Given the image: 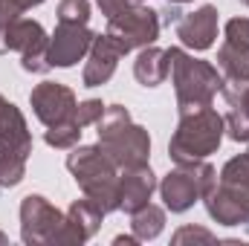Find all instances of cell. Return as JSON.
<instances>
[{
  "label": "cell",
  "instance_id": "1",
  "mask_svg": "<svg viewBox=\"0 0 249 246\" xmlns=\"http://www.w3.org/2000/svg\"><path fill=\"white\" fill-rule=\"evenodd\" d=\"M67 171L78 183L81 194L105 214L119 211V168L99 145H75L67 154Z\"/></svg>",
  "mask_w": 249,
  "mask_h": 246
},
{
  "label": "cell",
  "instance_id": "2",
  "mask_svg": "<svg viewBox=\"0 0 249 246\" xmlns=\"http://www.w3.org/2000/svg\"><path fill=\"white\" fill-rule=\"evenodd\" d=\"M168 75H171V84L177 93V110L180 113L212 107V102L217 99V93L226 84L214 64L194 58L180 47L168 50Z\"/></svg>",
  "mask_w": 249,
  "mask_h": 246
},
{
  "label": "cell",
  "instance_id": "3",
  "mask_svg": "<svg viewBox=\"0 0 249 246\" xmlns=\"http://www.w3.org/2000/svg\"><path fill=\"white\" fill-rule=\"evenodd\" d=\"M96 124H99V148L110 157V162L119 171L133 165H148L151 136L142 124L130 119L124 105H107Z\"/></svg>",
  "mask_w": 249,
  "mask_h": 246
},
{
  "label": "cell",
  "instance_id": "4",
  "mask_svg": "<svg viewBox=\"0 0 249 246\" xmlns=\"http://www.w3.org/2000/svg\"><path fill=\"white\" fill-rule=\"evenodd\" d=\"M206 211L220 226H249V154L232 157L214 188L203 197Z\"/></svg>",
  "mask_w": 249,
  "mask_h": 246
},
{
  "label": "cell",
  "instance_id": "5",
  "mask_svg": "<svg viewBox=\"0 0 249 246\" xmlns=\"http://www.w3.org/2000/svg\"><path fill=\"white\" fill-rule=\"evenodd\" d=\"M226 122L214 107H200L180 113V124L168 142V157L183 165V162H200L209 154H214L223 142Z\"/></svg>",
  "mask_w": 249,
  "mask_h": 246
},
{
  "label": "cell",
  "instance_id": "6",
  "mask_svg": "<svg viewBox=\"0 0 249 246\" xmlns=\"http://www.w3.org/2000/svg\"><path fill=\"white\" fill-rule=\"evenodd\" d=\"M214 183H217V171L206 159H200V162L177 165L174 171H168L162 177V183L157 188H160V197H162L165 209L171 214H183L197 200H203L214 188Z\"/></svg>",
  "mask_w": 249,
  "mask_h": 246
},
{
  "label": "cell",
  "instance_id": "7",
  "mask_svg": "<svg viewBox=\"0 0 249 246\" xmlns=\"http://www.w3.org/2000/svg\"><path fill=\"white\" fill-rule=\"evenodd\" d=\"M160 12L142 6V3H133V6H124L116 15L107 18V35L116 41V47L122 50V55H127L130 50H142V47H151L157 38H160Z\"/></svg>",
  "mask_w": 249,
  "mask_h": 246
},
{
  "label": "cell",
  "instance_id": "8",
  "mask_svg": "<svg viewBox=\"0 0 249 246\" xmlns=\"http://www.w3.org/2000/svg\"><path fill=\"white\" fill-rule=\"evenodd\" d=\"M6 47L20 53V67L26 72L44 75L53 70L50 64V35L44 32V26L32 18H15L6 29Z\"/></svg>",
  "mask_w": 249,
  "mask_h": 246
},
{
  "label": "cell",
  "instance_id": "9",
  "mask_svg": "<svg viewBox=\"0 0 249 246\" xmlns=\"http://www.w3.org/2000/svg\"><path fill=\"white\" fill-rule=\"evenodd\" d=\"M64 223V214L41 194H26L20 200V241L23 244H53Z\"/></svg>",
  "mask_w": 249,
  "mask_h": 246
},
{
  "label": "cell",
  "instance_id": "10",
  "mask_svg": "<svg viewBox=\"0 0 249 246\" xmlns=\"http://www.w3.org/2000/svg\"><path fill=\"white\" fill-rule=\"evenodd\" d=\"M29 105H32V113L38 116V122L47 127L70 122L75 116V107H78L75 93L58 81H41L29 93Z\"/></svg>",
  "mask_w": 249,
  "mask_h": 246
},
{
  "label": "cell",
  "instance_id": "11",
  "mask_svg": "<svg viewBox=\"0 0 249 246\" xmlns=\"http://www.w3.org/2000/svg\"><path fill=\"white\" fill-rule=\"evenodd\" d=\"M93 32L87 23H58L50 38V64L53 67H75L93 44Z\"/></svg>",
  "mask_w": 249,
  "mask_h": 246
},
{
  "label": "cell",
  "instance_id": "12",
  "mask_svg": "<svg viewBox=\"0 0 249 246\" xmlns=\"http://www.w3.org/2000/svg\"><path fill=\"white\" fill-rule=\"evenodd\" d=\"M102 217H105V211H102L96 203H90L87 197L75 200V203L67 209V214H64V223H61V229H58V235H55V241H53V246L55 244L72 246V244L90 241V238L99 232Z\"/></svg>",
  "mask_w": 249,
  "mask_h": 246
},
{
  "label": "cell",
  "instance_id": "13",
  "mask_svg": "<svg viewBox=\"0 0 249 246\" xmlns=\"http://www.w3.org/2000/svg\"><path fill=\"white\" fill-rule=\"evenodd\" d=\"M32 154V133L26 127L23 113L0 99V157L6 159H29Z\"/></svg>",
  "mask_w": 249,
  "mask_h": 246
},
{
  "label": "cell",
  "instance_id": "14",
  "mask_svg": "<svg viewBox=\"0 0 249 246\" xmlns=\"http://www.w3.org/2000/svg\"><path fill=\"white\" fill-rule=\"evenodd\" d=\"M177 38L183 41V47L203 53L209 47H214L217 38V9L212 3H203L200 9L188 12L177 20Z\"/></svg>",
  "mask_w": 249,
  "mask_h": 246
},
{
  "label": "cell",
  "instance_id": "15",
  "mask_svg": "<svg viewBox=\"0 0 249 246\" xmlns=\"http://www.w3.org/2000/svg\"><path fill=\"white\" fill-rule=\"evenodd\" d=\"M122 58V50L116 47V41L105 32V35H96L93 44H90V53H87V64H84V72H81V84L84 87H102L113 78L116 72V64Z\"/></svg>",
  "mask_w": 249,
  "mask_h": 246
},
{
  "label": "cell",
  "instance_id": "16",
  "mask_svg": "<svg viewBox=\"0 0 249 246\" xmlns=\"http://www.w3.org/2000/svg\"><path fill=\"white\" fill-rule=\"evenodd\" d=\"M157 177L151 165H133L119 171V211L133 214L142 206L151 203V194L157 191Z\"/></svg>",
  "mask_w": 249,
  "mask_h": 246
},
{
  "label": "cell",
  "instance_id": "17",
  "mask_svg": "<svg viewBox=\"0 0 249 246\" xmlns=\"http://www.w3.org/2000/svg\"><path fill=\"white\" fill-rule=\"evenodd\" d=\"M133 75L142 87H160L168 78V50L160 47H142L136 61H133Z\"/></svg>",
  "mask_w": 249,
  "mask_h": 246
},
{
  "label": "cell",
  "instance_id": "18",
  "mask_svg": "<svg viewBox=\"0 0 249 246\" xmlns=\"http://www.w3.org/2000/svg\"><path fill=\"white\" fill-rule=\"evenodd\" d=\"M217 70L223 75L226 84H247L249 81V53L232 47L223 41V47L217 50Z\"/></svg>",
  "mask_w": 249,
  "mask_h": 246
},
{
  "label": "cell",
  "instance_id": "19",
  "mask_svg": "<svg viewBox=\"0 0 249 246\" xmlns=\"http://www.w3.org/2000/svg\"><path fill=\"white\" fill-rule=\"evenodd\" d=\"M130 229H133V235H136L139 244L160 238V232L165 229V209H160V206H154V203L142 206L139 211L130 214Z\"/></svg>",
  "mask_w": 249,
  "mask_h": 246
},
{
  "label": "cell",
  "instance_id": "20",
  "mask_svg": "<svg viewBox=\"0 0 249 246\" xmlns=\"http://www.w3.org/2000/svg\"><path fill=\"white\" fill-rule=\"evenodd\" d=\"M78 139H81V127L75 124V119H70V122H64V124H55V127H47V133H44V142L50 148H58V151L75 148Z\"/></svg>",
  "mask_w": 249,
  "mask_h": 246
},
{
  "label": "cell",
  "instance_id": "21",
  "mask_svg": "<svg viewBox=\"0 0 249 246\" xmlns=\"http://www.w3.org/2000/svg\"><path fill=\"white\" fill-rule=\"evenodd\" d=\"M90 20V0H61L58 3V23H87Z\"/></svg>",
  "mask_w": 249,
  "mask_h": 246
},
{
  "label": "cell",
  "instance_id": "22",
  "mask_svg": "<svg viewBox=\"0 0 249 246\" xmlns=\"http://www.w3.org/2000/svg\"><path fill=\"white\" fill-rule=\"evenodd\" d=\"M223 35H226V44H232V47L249 53V18H232L226 23Z\"/></svg>",
  "mask_w": 249,
  "mask_h": 246
},
{
  "label": "cell",
  "instance_id": "23",
  "mask_svg": "<svg viewBox=\"0 0 249 246\" xmlns=\"http://www.w3.org/2000/svg\"><path fill=\"white\" fill-rule=\"evenodd\" d=\"M220 93L226 96L229 110L249 116V81H247V84H229V87L223 84V90H220Z\"/></svg>",
  "mask_w": 249,
  "mask_h": 246
},
{
  "label": "cell",
  "instance_id": "24",
  "mask_svg": "<svg viewBox=\"0 0 249 246\" xmlns=\"http://www.w3.org/2000/svg\"><path fill=\"white\" fill-rule=\"evenodd\" d=\"M105 107L107 105H102V99H87V102H78V107H75V124L78 127H87V124H96L102 119V113H105Z\"/></svg>",
  "mask_w": 249,
  "mask_h": 246
},
{
  "label": "cell",
  "instance_id": "25",
  "mask_svg": "<svg viewBox=\"0 0 249 246\" xmlns=\"http://www.w3.org/2000/svg\"><path fill=\"white\" fill-rule=\"evenodd\" d=\"M223 122H226V133H229V139H235V142H249V116L235 113V110H226Z\"/></svg>",
  "mask_w": 249,
  "mask_h": 246
},
{
  "label": "cell",
  "instance_id": "26",
  "mask_svg": "<svg viewBox=\"0 0 249 246\" xmlns=\"http://www.w3.org/2000/svg\"><path fill=\"white\" fill-rule=\"evenodd\" d=\"M188 241H203V244H214L217 241V235L214 232H209V229H203V226H183V229H177L174 232V238H171V244L183 246Z\"/></svg>",
  "mask_w": 249,
  "mask_h": 246
},
{
  "label": "cell",
  "instance_id": "27",
  "mask_svg": "<svg viewBox=\"0 0 249 246\" xmlns=\"http://www.w3.org/2000/svg\"><path fill=\"white\" fill-rule=\"evenodd\" d=\"M41 3H44V0H0V18L15 20V18H20L26 9L41 6Z\"/></svg>",
  "mask_w": 249,
  "mask_h": 246
},
{
  "label": "cell",
  "instance_id": "28",
  "mask_svg": "<svg viewBox=\"0 0 249 246\" xmlns=\"http://www.w3.org/2000/svg\"><path fill=\"white\" fill-rule=\"evenodd\" d=\"M96 3H99L102 15H105V18H110V15H116L119 9H124V6H133V3H142V0H96Z\"/></svg>",
  "mask_w": 249,
  "mask_h": 246
},
{
  "label": "cell",
  "instance_id": "29",
  "mask_svg": "<svg viewBox=\"0 0 249 246\" xmlns=\"http://www.w3.org/2000/svg\"><path fill=\"white\" fill-rule=\"evenodd\" d=\"M160 15H162V18H160V23L171 26V23H177V20H180V15H183V12L177 9V3H168V6H165V9H162Z\"/></svg>",
  "mask_w": 249,
  "mask_h": 246
},
{
  "label": "cell",
  "instance_id": "30",
  "mask_svg": "<svg viewBox=\"0 0 249 246\" xmlns=\"http://www.w3.org/2000/svg\"><path fill=\"white\" fill-rule=\"evenodd\" d=\"M113 244H139V241H136V235H119V238H113Z\"/></svg>",
  "mask_w": 249,
  "mask_h": 246
},
{
  "label": "cell",
  "instance_id": "31",
  "mask_svg": "<svg viewBox=\"0 0 249 246\" xmlns=\"http://www.w3.org/2000/svg\"><path fill=\"white\" fill-rule=\"evenodd\" d=\"M0 244H9V238H6V235H3V232H0Z\"/></svg>",
  "mask_w": 249,
  "mask_h": 246
},
{
  "label": "cell",
  "instance_id": "32",
  "mask_svg": "<svg viewBox=\"0 0 249 246\" xmlns=\"http://www.w3.org/2000/svg\"><path fill=\"white\" fill-rule=\"evenodd\" d=\"M168 3H177V6H183V3H188V0H168Z\"/></svg>",
  "mask_w": 249,
  "mask_h": 246
},
{
  "label": "cell",
  "instance_id": "33",
  "mask_svg": "<svg viewBox=\"0 0 249 246\" xmlns=\"http://www.w3.org/2000/svg\"><path fill=\"white\" fill-rule=\"evenodd\" d=\"M244 3H247V6H249V0H244Z\"/></svg>",
  "mask_w": 249,
  "mask_h": 246
},
{
  "label": "cell",
  "instance_id": "34",
  "mask_svg": "<svg viewBox=\"0 0 249 246\" xmlns=\"http://www.w3.org/2000/svg\"><path fill=\"white\" fill-rule=\"evenodd\" d=\"M247 154H249V151H247Z\"/></svg>",
  "mask_w": 249,
  "mask_h": 246
}]
</instances>
